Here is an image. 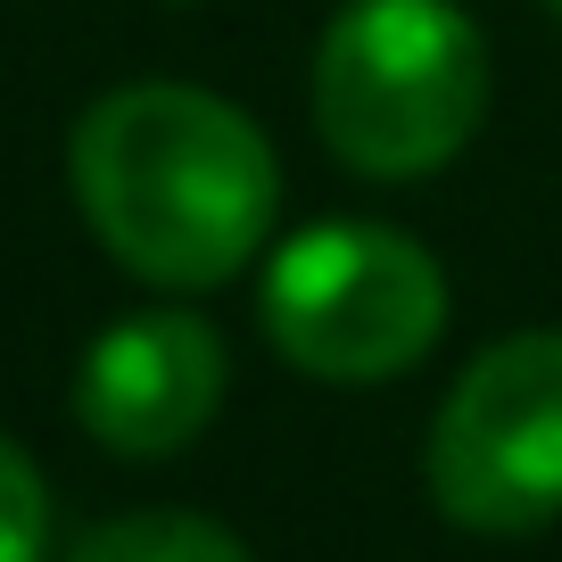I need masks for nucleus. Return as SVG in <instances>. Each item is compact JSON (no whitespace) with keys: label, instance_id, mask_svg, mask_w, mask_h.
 <instances>
[{"label":"nucleus","instance_id":"f03ea898","mask_svg":"<svg viewBox=\"0 0 562 562\" xmlns=\"http://www.w3.org/2000/svg\"><path fill=\"white\" fill-rule=\"evenodd\" d=\"M488 108V42L456 0H356L315 58V124L372 182L439 175Z\"/></svg>","mask_w":562,"mask_h":562},{"label":"nucleus","instance_id":"423d86ee","mask_svg":"<svg viewBox=\"0 0 562 562\" xmlns=\"http://www.w3.org/2000/svg\"><path fill=\"white\" fill-rule=\"evenodd\" d=\"M75 562H248V546L207 513H124V521L91 529Z\"/></svg>","mask_w":562,"mask_h":562},{"label":"nucleus","instance_id":"7ed1b4c3","mask_svg":"<svg viewBox=\"0 0 562 562\" xmlns=\"http://www.w3.org/2000/svg\"><path fill=\"white\" fill-rule=\"evenodd\" d=\"M447 323V273L389 224H306L265 273V331L299 372L339 389L397 381Z\"/></svg>","mask_w":562,"mask_h":562},{"label":"nucleus","instance_id":"6e6552de","mask_svg":"<svg viewBox=\"0 0 562 562\" xmlns=\"http://www.w3.org/2000/svg\"><path fill=\"white\" fill-rule=\"evenodd\" d=\"M546 9H554V18H562V0H546Z\"/></svg>","mask_w":562,"mask_h":562},{"label":"nucleus","instance_id":"0eeeda50","mask_svg":"<svg viewBox=\"0 0 562 562\" xmlns=\"http://www.w3.org/2000/svg\"><path fill=\"white\" fill-rule=\"evenodd\" d=\"M42 538H50L42 472L18 439H0V562H42Z\"/></svg>","mask_w":562,"mask_h":562},{"label":"nucleus","instance_id":"f257e3e1","mask_svg":"<svg viewBox=\"0 0 562 562\" xmlns=\"http://www.w3.org/2000/svg\"><path fill=\"white\" fill-rule=\"evenodd\" d=\"M67 175L108 257L166 290L232 281L281 207L265 133L232 100L191 83H124L100 108H83Z\"/></svg>","mask_w":562,"mask_h":562},{"label":"nucleus","instance_id":"20e7f679","mask_svg":"<svg viewBox=\"0 0 562 562\" xmlns=\"http://www.w3.org/2000/svg\"><path fill=\"white\" fill-rule=\"evenodd\" d=\"M430 496L447 521L513 538L562 513V331L472 356L430 430Z\"/></svg>","mask_w":562,"mask_h":562},{"label":"nucleus","instance_id":"39448f33","mask_svg":"<svg viewBox=\"0 0 562 562\" xmlns=\"http://www.w3.org/2000/svg\"><path fill=\"white\" fill-rule=\"evenodd\" d=\"M224 339L199 315H133L100 331L75 372V422L116 456H175L224 405Z\"/></svg>","mask_w":562,"mask_h":562}]
</instances>
